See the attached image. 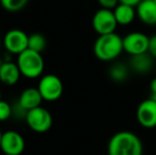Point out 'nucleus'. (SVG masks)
<instances>
[{"instance_id": "nucleus-1", "label": "nucleus", "mask_w": 156, "mask_h": 155, "mask_svg": "<svg viewBox=\"0 0 156 155\" xmlns=\"http://www.w3.org/2000/svg\"><path fill=\"white\" fill-rule=\"evenodd\" d=\"M144 146L139 136L131 131H120L111 137L107 155H142Z\"/></svg>"}, {"instance_id": "nucleus-2", "label": "nucleus", "mask_w": 156, "mask_h": 155, "mask_svg": "<svg viewBox=\"0 0 156 155\" xmlns=\"http://www.w3.org/2000/svg\"><path fill=\"white\" fill-rule=\"evenodd\" d=\"M123 51V37L116 32L99 35L94 44V54L102 62H112Z\"/></svg>"}, {"instance_id": "nucleus-3", "label": "nucleus", "mask_w": 156, "mask_h": 155, "mask_svg": "<svg viewBox=\"0 0 156 155\" xmlns=\"http://www.w3.org/2000/svg\"><path fill=\"white\" fill-rule=\"evenodd\" d=\"M16 63L21 76L31 80L41 77L45 69V61L41 52L29 48L17 55Z\"/></svg>"}, {"instance_id": "nucleus-4", "label": "nucleus", "mask_w": 156, "mask_h": 155, "mask_svg": "<svg viewBox=\"0 0 156 155\" xmlns=\"http://www.w3.org/2000/svg\"><path fill=\"white\" fill-rule=\"evenodd\" d=\"M25 120L33 132L39 133V134L47 133L53 124V118L51 113L43 106H38L28 111Z\"/></svg>"}, {"instance_id": "nucleus-5", "label": "nucleus", "mask_w": 156, "mask_h": 155, "mask_svg": "<svg viewBox=\"0 0 156 155\" xmlns=\"http://www.w3.org/2000/svg\"><path fill=\"white\" fill-rule=\"evenodd\" d=\"M37 88L45 101L54 102L62 97L64 85L62 80L58 76L53 73H48L41 78Z\"/></svg>"}, {"instance_id": "nucleus-6", "label": "nucleus", "mask_w": 156, "mask_h": 155, "mask_svg": "<svg viewBox=\"0 0 156 155\" xmlns=\"http://www.w3.org/2000/svg\"><path fill=\"white\" fill-rule=\"evenodd\" d=\"M91 23L94 30L99 35L114 33L118 26L114 11L104 8H101L94 13Z\"/></svg>"}, {"instance_id": "nucleus-7", "label": "nucleus", "mask_w": 156, "mask_h": 155, "mask_svg": "<svg viewBox=\"0 0 156 155\" xmlns=\"http://www.w3.org/2000/svg\"><path fill=\"white\" fill-rule=\"evenodd\" d=\"M29 35L20 29H12L3 36V47L6 52L18 55L28 49Z\"/></svg>"}, {"instance_id": "nucleus-8", "label": "nucleus", "mask_w": 156, "mask_h": 155, "mask_svg": "<svg viewBox=\"0 0 156 155\" xmlns=\"http://www.w3.org/2000/svg\"><path fill=\"white\" fill-rule=\"evenodd\" d=\"M26 141L23 135L13 130L3 132L1 139L0 150L3 154L8 155H21L25 151Z\"/></svg>"}, {"instance_id": "nucleus-9", "label": "nucleus", "mask_w": 156, "mask_h": 155, "mask_svg": "<svg viewBox=\"0 0 156 155\" xmlns=\"http://www.w3.org/2000/svg\"><path fill=\"white\" fill-rule=\"evenodd\" d=\"M149 36L142 32H131L123 37V50L129 55H137L148 52Z\"/></svg>"}, {"instance_id": "nucleus-10", "label": "nucleus", "mask_w": 156, "mask_h": 155, "mask_svg": "<svg viewBox=\"0 0 156 155\" xmlns=\"http://www.w3.org/2000/svg\"><path fill=\"white\" fill-rule=\"evenodd\" d=\"M138 123L146 129L156 128V101L152 98L144 100L136 111Z\"/></svg>"}, {"instance_id": "nucleus-11", "label": "nucleus", "mask_w": 156, "mask_h": 155, "mask_svg": "<svg viewBox=\"0 0 156 155\" xmlns=\"http://www.w3.org/2000/svg\"><path fill=\"white\" fill-rule=\"evenodd\" d=\"M43 101L44 99L37 87H28L25 90L21 91L17 103L19 104L20 107H23V110L28 112L32 108L41 106Z\"/></svg>"}, {"instance_id": "nucleus-12", "label": "nucleus", "mask_w": 156, "mask_h": 155, "mask_svg": "<svg viewBox=\"0 0 156 155\" xmlns=\"http://www.w3.org/2000/svg\"><path fill=\"white\" fill-rule=\"evenodd\" d=\"M136 13L142 23L156 26V2L154 0H141L136 6Z\"/></svg>"}, {"instance_id": "nucleus-13", "label": "nucleus", "mask_w": 156, "mask_h": 155, "mask_svg": "<svg viewBox=\"0 0 156 155\" xmlns=\"http://www.w3.org/2000/svg\"><path fill=\"white\" fill-rule=\"evenodd\" d=\"M21 77L20 70L18 68L17 63L4 62L0 67V82L6 86H13L17 84Z\"/></svg>"}, {"instance_id": "nucleus-14", "label": "nucleus", "mask_w": 156, "mask_h": 155, "mask_svg": "<svg viewBox=\"0 0 156 155\" xmlns=\"http://www.w3.org/2000/svg\"><path fill=\"white\" fill-rule=\"evenodd\" d=\"M152 56L146 52L142 54H137V55H132L129 60V67L133 71L140 75L148 73L151 70L153 66Z\"/></svg>"}, {"instance_id": "nucleus-15", "label": "nucleus", "mask_w": 156, "mask_h": 155, "mask_svg": "<svg viewBox=\"0 0 156 155\" xmlns=\"http://www.w3.org/2000/svg\"><path fill=\"white\" fill-rule=\"evenodd\" d=\"M113 11L116 20L120 26H129V23H133L135 17L137 16L135 6L129 5V4L119 3Z\"/></svg>"}, {"instance_id": "nucleus-16", "label": "nucleus", "mask_w": 156, "mask_h": 155, "mask_svg": "<svg viewBox=\"0 0 156 155\" xmlns=\"http://www.w3.org/2000/svg\"><path fill=\"white\" fill-rule=\"evenodd\" d=\"M129 75V70L127 68L126 65L121 64V63H117L111 66L108 70V76L112 81L116 83H122L125 80H127Z\"/></svg>"}, {"instance_id": "nucleus-17", "label": "nucleus", "mask_w": 156, "mask_h": 155, "mask_svg": "<svg viewBox=\"0 0 156 155\" xmlns=\"http://www.w3.org/2000/svg\"><path fill=\"white\" fill-rule=\"evenodd\" d=\"M47 45V41H46L45 36L41 33H33L29 35V43H28V48L32 49L34 51L41 52L44 51Z\"/></svg>"}, {"instance_id": "nucleus-18", "label": "nucleus", "mask_w": 156, "mask_h": 155, "mask_svg": "<svg viewBox=\"0 0 156 155\" xmlns=\"http://www.w3.org/2000/svg\"><path fill=\"white\" fill-rule=\"evenodd\" d=\"M29 0H0V4L9 12H19L26 5Z\"/></svg>"}, {"instance_id": "nucleus-19", "label": "nucleus", "mask_w": 156, "mask_h": 155, "mask_svg": "<svg viewBox=\"0 0 156 155\" xmlns=\"http://www.w3.org/2000/svg\"><path fill=\"white\" fill-rule=\"evenodd\" d=\"M13 115V107L9 102L0 100V122L6 121Z\"/></svg>"}, {"instance_id": "nucleus-20", "label": "nucleus", "mask_w": 156, "mask_h": 155, "mask_svg": "<svg viewBox=\"0 0 156 155\" xmlns=\"http://www.w3.org/2000/svg\"><path fill=\"white\" fill-rule=\"evenodd\" d=\"M97 1L101 5V8L109 9V10H114L119 4V0H97Z\"/></svg>"}, {"instance_id": "nucleus-21", "label": "nucleus", "mask_w": 156, "mask_h": 155, "mask_svg": "<svg viewBox=\"0 0 156 155\" xmlns=\"http://www.w3.org/2000/svg\"><path fill=\"white\" fill-rule=\"evenodd\" d=\"M148 53L150 54L152 58H156V34L150 36L149 38V49Z\"/></svg>"}, {"instance_id": "nucleus-22", "label": "nucleus", "mask_w": 156, "mask_h": 155, "mask_svg": "<svg viewBox=\"0 0 156 155\" xmlns=\"http://www.w3.org/2000/svg\"><path fill=\"white\" fill-rule=\"evenodd\" d=\"M141 2V0H119V3H124V4H129L132 6H137L138 4Z\"/></svg>"}, {"instance_id": "nucleus-23", "label": "nucleus", "mask_w": 156, "mask_h": 155, "mask_svg": "<svg viewBox=\"0 0 156 155\" xmlns=\"http://www.w3.org/2000/svg\"><path fill=\"white\" fill-rule=\"evenodd\" d=\"M150 89H151V93H156V78L152 79V81H151Z\"/></svg>"}, {"instance_id": "nucleus-24", "label": "nucleus", "mask_w": 156, "mask_h": 155, "mask_svg": "<svg viewBox=\"0 0 156 155\" xmlns=\"http://www.w3.org/2000/svg\"><path fill=\"white\" fill-rule=\"evenodd\" d=\"M151 98H152L154 101H156V93H151Z\"/></svg>"}, {"instance_id": "nucleus-25", "label": "nucleus", "mask_w": 156, "mask_h": 155, "mask_svg": "<svg viewBox=\"0 0 156 155\" xmlns=\"http://www.w3.org/2000/svg\"><path fill=\"white\" fill-rule=\"evenodd\" d=\"M2 135H3V132L1 131V129H0V145H1V139H2Z\"/></svg>"}, {"instance_id": "nucleus-26", "label": "nucleus", "mask_w": 156, "mask_h": 155, "mask_svg": "<svg viewBox=\"0 0 156 155\" xmlns=\"http://www.w3.org/2000/svg\"><path fill=\"white\" fill-rule=\"evenodd\" d=\"M2 64H3V60H2V58H0V67H1Z\"/></svg>"}, {"instance_id": "nucleus-27", "label": "nucleus", "mask_w": 156, "mask_h": 155, "mask_svg": "<svg viewBox=\"0 0 156 155\" xmlns=\"http://www.w3.org/2000/svg\"><path fill=\"white\" fill-rule=\"evenodd\" d=\"M0 100H2V93H1V89H0Z\"/></svg>"}, {"instance_id": "nucleus-28", "label": "nucleus", "mask_w": 156, "mask_h": 155, "mask_svg": "<svg viewBox=\"0 0 156 155\" xmlns=\"http://www.w3.org/2000/svg\"><path fill=\"white\" fill-rule=\"evenodd\" d=\"M3 155H8V154H3Z\"/></svg>"}, {"instance_id": "nucleus-29", "label": "nucleus", "mask_w": 156, "mask_h": 155, "mask_svg": "<svg viewBox=\"0 0 156 155\" xmlns=\"http://www.w3.org/2000/svg\"><path fill=\"white\" fill-rule=\"evenodd\" d=\"M154 1H155V2H156V0H154Z\"/></svg>"}]
</instances>
